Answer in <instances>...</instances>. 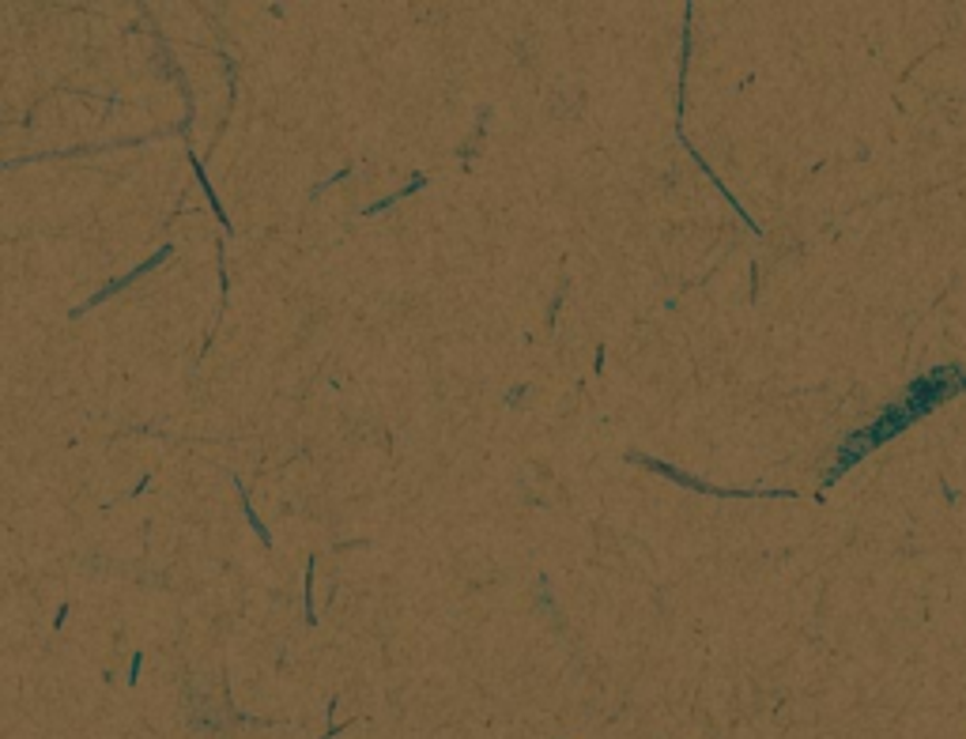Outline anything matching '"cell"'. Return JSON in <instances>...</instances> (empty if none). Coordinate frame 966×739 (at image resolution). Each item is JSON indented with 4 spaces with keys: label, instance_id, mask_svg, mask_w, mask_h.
I'll return each instance as SVG.
<instances>
[{
    "label": "cell",
    "instance_id": "cell-1",
    "mask_svg": "<svg viewBox=\"0 0 966 739\" xmlns=\"http://www.w3.org/2000/svg\"><path fill=\"white\" fill-rule=\"evenodd\" d=\"M959 393H966V370L955 366V363H944V366L929 370V374L914 377V382L903 388V396H898L895 404H887L873 423L861 426V431H854L846 442L838 445L835 468L827 472V479H823V483L831 487L842 472H849L857 460H865L868 453L879 449L884 442H892L903 431H910L917 419H925V415L936 412L944 401H952V396H959Z\"/></svg>",
    "mask_w": 966,
    "mask_h": 739
},
{
    "label": "cell",
    "instance_id": "cell-2",
    "mask_svg": "<svg viewBox=\"0 0 966 739\" xmlns=\"http://www.w3.org/2000/svg\"><path fill=\"white\" fill-rule=\"evenodd\" d=\"M627 460L631 464H642V468L657 472V476H665V479H676L680 487H691V490H698V495H714V498H797L793 490H728V487H714V483L687 476V472L672 468V464H665V460L642 457V453H627Z\"/></svg>",
    "mask_w": 966,
    "mask_h": 739
},
{
    "label": "cell",
    "instance_id": "cell-3",
    "mask_svg": "<svg viewBox=\"0 0 966 739\" xmlns=\"http://www.w3.org/2000/svg\"><path fill=\"white\" fill-rule=\"evenodd\" d=\"M170 253H174V245H163V250H159V253H155V257H148L144 264H137V269H132V272H129V276H121V280H113V283H107V287H102V291H99V295H91L88 302H83V306H76V310H72V314H69V317H83V314H88V310H91V306H102V302H107L110 295H118V291H125V287H129V283H137L140 276H144V272H151V269H159V264H163V261L170 257Z\"/></svg>",
    "mask_w": 966,
    "mask_h": 739
},
{
    "label": "cell",
    "instance_id": "cell-4",
    "mask_svg": "<svg viewBox=\"0 0 966 739\" xmlns=\"http://www.w3.org/2000/svg\"><path fill=\"white\" fill-rule=\"evenodd\" d=\"M427 185V174H415L409 185L401 189V193H393V196H385L382 204H371V207H363V215H378V212H385V207H393L396 201H404V196H412V193H420V189Z\"/></svg>",
    "mask_w": 966,
    "mask_h": 739
},
{
    "label": "cell",
    "instance_id": "cell-5",
    "mask_svg": "<svg viewBox=\"0 0 966 739\" xmlns=\"http://www.w3.org/2000/svg\"><path fill=\"white\" fill-rule=\"evenodd\" d=\"M234 483H239V490H242V479H234ZM242 514H245V520H250V528H253V533H258V536L264 539V544L272 547V536H269V528H264V525H261V517L253 514V506H250V498H245V490H242Z\"/></svg>",
    "mask_w": 966,
    "mask_h": 739
}]
</instances>
